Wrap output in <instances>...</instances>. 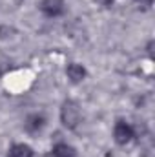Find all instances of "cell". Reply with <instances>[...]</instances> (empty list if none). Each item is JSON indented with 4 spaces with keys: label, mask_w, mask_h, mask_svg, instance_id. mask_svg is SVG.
<instances>
[{
    "label": "cell",
    "mask_w": 155,
    "mask_h": 157,
    "mask_svg": "<svg viewBox=\"0 0 155 157\" xmlns=\"http://www.w3.org/2000/svg\"><path fill=\"white\" fill-rule=\"evenodd\" d=\"M60 122L68 130H75L78 124L82 122V112H80V106H78L77 101L68 99V101L62 102V108H60Z\"/></svg>",
    "instance_id": "cell-1"
},
{
    "label": "cell",
    "mask_w": 155,
    "mask_h": 157,
    "mask_svg": "<svg viewBox=\"0 0 155 157\" xmlns=\"http://www.w3.org/2000/svg\"><path fill=\"white\" fill-rule=\"evenodd\" d=\"M133 137H135V128L128 121L119 119L115 122V126H113V139H115V143L119 146H126V144H130L133 141Z\"/></svg>",
    "instance_id": "cell-2"
},
{
    "label": "cell",
    "mask_w": 155,
    "mask_h": 157,
    "mask_svg": "<svg viewBox=\"0 0 155 157\" xmlns=\"http://www.w3.org/2000/svg\"><path fill=\"white\" fill-rule=\"evenodd\" d=\"M39 9L49 18H57L60 15H64L66 11V4L64 0H40Z\"/></svg>",
    "instance_id": "cell-3"
},
{
    "label": "cell",
    "mask_w": 155,
    "mask_h": 157,
    "mask_svg": "<svg viewBox=\"0 0 155 157\" xmlns=\"http://www.w3.org/2000/svg\"><path fill=\"white\" fill-rule=\"evenodd\" d=\"M46 126V117L42 115V113H29L26 121H24V130L28 132V133H39L40 130Z\"/></svg>",
    "instance_id": "cell-4"
},
{
    "label": "cell",
    "mask_w": 155,
    "mask_h": 157,
    "mask_svg": "<svg viewBox=\"0 0 155 157\" xmlns=\"http://www.w3.org/2000/svg\"><path fill=\"white\" fill-rule=\"evenodd\" d=\"M66 75H68V78H70L73 84H78V82H82V80L86 78L88 71H86V68H84L82 64H78V62H70L68 68H66Z\"/></svg>",
    "instance_id": "cell-5"
},
{
    "label": "cell",
    "mask_w": 155,
    "mask_h": 157,
    "mask_svg": "<svg viewBox=\"0 0 155 157\" xmlns=\"http://www.w3.org/2000/svg\"><path fill=\"white\" fill-rule=\"evenodd\" d=\"M49 157H77V150L68 143H57L51 148Z\"/></svg>",
    "instance_id": "cell-6"
},
{
    "label": "cell",
    "mask_w": 155,
    "mask_h": 157,
    "mask_svg": "<svg viewBox=\"0 0 155 157\" xmlns=\"http://www.w3.org/2000/svg\"><path fill=\"white\" fill-rule=\"evenodd\" d=\"M7 157H35V152L26 143H17L7 150Z\"/></svg>",
    "instance_id": "cell-7"
},
{
    "label": "cell",
    "mask_w": 155,
    "mask_h": 157,
    "mask_svg": "<svg viewBox=\"0 0 155 157\" xmlns=\"http://www.w3.org/2000/svg\"><path fill=\"white\" fill-rule=\"evenodd\" d=\"M99 6H102V7H110V6H113V2L115 0H95Z\"/></svg>",
    "instance_id": "cell-8"
},
{
    "label": "cell",
    "mask_w": 155,
    "mask_h": 157,
    "mask_svg": "<svg viewBox=\"0 0 155 157\" xmlns=\"http://www.w3.org/2000/svg\"><path fill=\"white\" fill-rule=\"evenodd\" d=\"M142 7H152V4H153V0H137Z\"/></svg>",
    "instance_id": "cell-9"
}]
</instances>
